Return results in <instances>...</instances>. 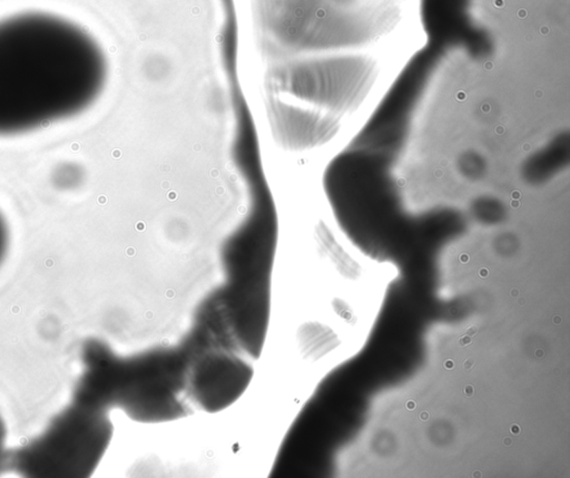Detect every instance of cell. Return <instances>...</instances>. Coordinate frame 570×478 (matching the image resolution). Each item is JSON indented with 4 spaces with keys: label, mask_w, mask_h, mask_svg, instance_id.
Returning <instances> with one entry per match:
<instances>
[{
    "label": "cell",
    "mask_w": 570,
    "mask_h": 478,
    "mask_svg": "<svg viewBox=\"0 0 570 478\" xmlns=\"http://www.w3.org/2000/svg\"><path fill=\"white\" fill-rule=\"evenodd\" d=\"M107 70L102 47L75 23L44 12L0 21V136L81 114Z\"/></svg>",
    "instance_id": "obj_1"
},
{
    "label": "cell",
    "mask_w": 570,
    "mask_h": 478,
    "mask_svg": "<svg viewBox=\"0 0 570 478\" xmlns=\"http://www.w3.org/2000/svg\"><path fill=\"white\" fill-rule=\"evenodd\" d=\"M196 346L187 337L178 346L149 350L137 356H116L103 342L83 348V369L74 399L109 411L122 409L142 423L187 416V371Z\"/></svg>",
    "instance_id": "obj_2"
},
{
    "label": "cell",
    "mask_w": 570,
    "mask_h": 478,
    "mask_svg": "<svg viewBox=\"0 0 570 478\" xmlns=\"http://www.w3.org/2000/svg\"><path fill=\"white\" fill-rule=\"evenodd\" d=\"M277 243L272 207L259 211L223 250L226 280L202 304L231 347L257 358L270 319L271 270Z\"/></svg>",
    "instance_id": "obj_3"
},
{
    "label": "cell",
    "mask_w": 570,
    "mask_h": 478,
    "mask_svg": "<svg viewBox=\"0 0 570 478\" xmlns=\"http://www.w3.org/2000/svg\"><path fill=\"white\" fill-rule=\"evenodd\" d=\"M112 435L108 411L73 398L41 436L18 450L14 465L27 477H87Z\"/></svg>",
    "instance_id": "obj_4"
},
{
    "label": "cell",
    "mask_w": 570,
    "mask_h": 478,
    "mask_svg": "<svg viewBox=\"0 0 570 478\" xmlns=\"http://www.w3.org/2000/svg\"><path fill=\"white\" fill-rule=\"evenodd\" d=\"M252 376V368L233 350L198 348L187 371V396L200 408L215 413L239 399Z\"/></svg>",
    "instance_id": "obj_5"
},
{
    "label": "cell",
    "mask_w": 570,
    "mask_h": 478,
    "mask_svg": "<svg viewBox=\"0 0 570 478\" xmlns=\"http://www.w3.org/2000/svg\"><path fill=\"white\" fill-rule=\"evenodd\" d=\"M8 228H7L6 221L3 220V216L0 214V263L5 258V254L8 248Z\"/></svg>",
    "instance_id": "obj_6"
},
{
    "label": "cell",
    "mask_w": 570,
    "mask_h": 478,
    "mask_svg": "<svg viewBox=\"0 0 570 478\" xmlns=\"http://www.w3.org/2000/svg\"><path fill=\"white\" fill-rule=\"evenodd\" d=\"M5 427H3V420L0 419V465L3 463V444H5Z\"/></svg>",
    "instance_id": "obj_7"
},
{
    "label": "cell",
    "mask_w": 570,
    "mask_h": 478,
    "mask_svg": "<svg viewBox=\"0 0 570 478\" xmlns=\"http://www.w3.org/2000/svg\"><path fill=\"white\" fill-rule=\"evenodd\" d=\"M470 342H472L470 337H469V338L461 339V344H463V346H465V344H470Z\"/></svg>",
    "instance_id": "obj_8"
},
{
    "label": "cell",
    "mask_w": 570,
    "mask_h": 478,
    "mask_svg": "<svg viewBox=\"0 0 570 478\" xmlns=\"http://www.w3.org/2000/svg\"><path fill=\"white\" fill-rule=\"evenodd\" d=\"M511 432L514 433V434H518V433L520 432V429H519L518 426H512Z\"/></svg>",
    "instance_id": "obj_9"
},
{
    "label": "cell",
    "mask_w": 570,
    "mask_h": 478,
    "mask_svg": "<svg viewBox=\"0 0 570 478\" xmlns=\"http://www.w3.org/2000/svg\"><path fill=\"white\" fill-rule=\"evenodd\" d=\"M476 333H477V331H476V328H472V329L469 330L467 333H468V335H472H472H474Z\"/></svg>",
    "instance_id": "obj_10"
},
{
    "label": "cell",
    "mask_w": 570,
    "mask_h": 478,
    "mask_svg": "<svg viewBox=\"0 0 570 478\" xmlns=\"http://www.w3.org/2000/svg\"><path fill=\"white\" fill-rule=\"evenodd\" d=\"M408 407H409V408H410V407L411 408H413V407H414V404H408Z\"/></svg>",
    "instance_id": "obj_11"
}]
</instances>
